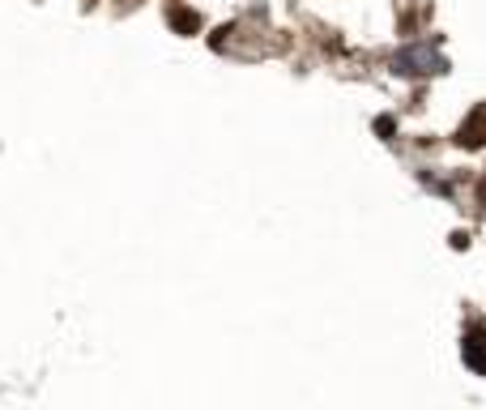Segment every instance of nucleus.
Instances as JSON below:
<instances>
[{
  "mask_svg": "<svg viewBox=\"0 0 486 410\" xmlns=\"http://www.w3.org/2000/svg\"><path fill=\"white\" fill-rule=\"evenodd\" d=\"M393 65H397V73H444V60L422 51V47H405Z\"/></svg>",
  "mask_w": 486,
  "mask_h": 410,
  "instance_id": "f257e3e1",
  "label": "nucleus"
},
{
  "mask_svg": "<svg viewBox=\"0 0 486 410\" xmlns=\"http://www.w3.org/2000/svg\"><path fill=\"white\" fill-rule=\"evenodd\" d=\"M461 355H465V364H469L473 372H482V376H486V329H473V333H465V346H461Z\"/></svg>",
  "mask_w": 486,
  "mask_h": 410,
  "instance_id": "f03ea898",
  "label": "nucleus"
},
{
  "mask_svg": "<svg viewBox=\"0 0 486 410\" xmlns=\"http://www.w3.org/2000/svg\"><path fill=\"white\" fill-rule=\"evenodd\" d=\"M393 128H397V124H393V116H384V120H375V133H384V137H393Z\"/></svg>",
  "mask_w": 486,
  "mask_h": 410,
  "instance_id": "7ed1b4c3",
  "label": "nucleus"
}]
</instances>
